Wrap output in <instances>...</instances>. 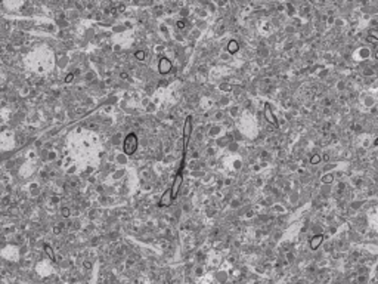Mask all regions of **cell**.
Listing matches in <instances>:
<instances>
[{"label": "cell", "mask_w": 378, "mask_h": 284, "mask_svg": "<svg viewBox=\"0 0 378 284\" xmlns=\"http://www.w3.org/2000/svg\"><path fill=\"white\" fill-rule=\"evenodd\" d=\"M137 145H139V144H137V136L134 133L127 135L126 139H124V152L128 154V156H132V154L136 152Z\"/></svg>", "instance_id": "cell-1"}, {"label": "cell", "mask_w": 378, "mask_h": 284, "mask_svg": "<svg viewBox=\"0 0 378 284\" xmlns=\"http://www.w3.org/2000/svg\"><path fill=\"white\" fill-rule=\"evenodd\" d=\"M191 130H192V118L186 117L185 126H183V157L188 150V141H189V136H191Z\"/></svg>", "instance_id": "cell-2"}, {"label": "cell", "mask_w": 378, "mask_h": 284, "mask_svg": "<svg viewBox=\"0 0 378 284\" xmlns=\"http://www.w3.org/2000/svg\"><path fill=\"white\" fill-rule=\"evenodd\" d=\"M182 179H183V176H182V172H177V175L174 176V180H173V185H171V194H173V198L174 197L177 195V192H179V188H180V185H182Z\"/></svg>", "instance_id": "cell-3"}, {"label": "cell", "mask_w": 378, "mask_h": 284, "mask_svg": "<svg viewBox=\"0 0 378 284\" xmlns=\"http://www.w3.org/2000/svg\"><path fill=\"white\" fill-rule=\"evenodd\" d=\"M158 71L161 74H167L171 71V61L167 58H161L160 59V64H158Z\"/></svg>", "instance_id": "cell-4"}, {"label": "cell", "mask_w": 378, "mask_h": 284, "mask_svg": "<svg viewBox=\"0 0 378 284\" xmlns=\"http://www.w3.org/2000/svg\"><path fill=\"white\" fill-rule=\"evenodd\" d=\"M173 194H171V189H167V191L162 194L161 197V200H160V206L161 207H167V206H170L171 203H173Z\"/></svg>", "instance_id": "cell-5"}, {"label": "cell", "mask_w": 378, "mask_h": 284, "mask_svg": "<svg viewBox=\"0 0 378 284\" xmlns=\"http://www.w3.org/2000/svg\"><path fill=\"white\" fill-rule=\"evenodd\" d=\"M264 117L266 120H268L269 123H272L273 126H278V122H276V118H275L273 113H272V110H270V105L269 104H266L264 105Z\"/></svg>", "instance_id": "cell-6"}, {"label": "cell", "mask_w": 378, "mask_h": 284, "mask_svg": "<svg viewBox=\"0 0 378 284\" xmlns=\"http://www.w3.org/2000/svg\"><path fill=\"white\" fill-rule=\"evenodd\" d=\"M322 241H323V235H322V234H317V235H315V237L310 238V241H309V246H310L312 250H316V249L322 244Z\"/></svg>", "instance_id": "cell-7"}, {"label": "cell", "mask_w": 378, "mask_h": 284, "mask_svg": "<svg viewBox=\"0 0 378 284\" xmlns=\"http://www.w3.org/2000/svg\"><path fill=\"white\" fill-rule=\"evenodd\" d=\"M238 49H239V45H238L235 40L229 41V45H228V52H229V53H236V52H238Z\"/></svg>", "instance_id": "cell-8"}, {"label": "cell", "mask_w": 378, "mask_h": 284, "mask_svg": "<svg viewBox=\"0 0 378 284\" xmlns=\"http://www.w3.org/2000/svg\"><path fill=\"white\" fill-rule=\"evenodd\" d=\"M45 252H46V255L49 256V259H50V261H52V262H56V261H55V253H53L52 247H50L49 244H45Z\"/></svg>", "instance_id": "cell-9"}, {"label": "cell", "mask_w": 378, "mask_h": 284, "mask_svg": "<svg viewBox=\"0 0 378 284\" xmlns=\"http://www.w3.org/2000/svg\"><path fill=\"white\" fill-rule=\"evenodd\" d=\"M134 56H136V59H139V61H143L145 59V52L143 50H137V52L134 53Z\"/></svg>", "instance_id": "cell-10"}, {"label": "cell", "mask_w": 378, "mask_h": 284, "mask_svg": "<svg viewBox=\"0 0 378 284\" xmlns=\"http://www.w3.org/2000/svg\"><path fill=\"white\" fill-rule=\"evenodd\" d=\"M332 180H334L332 175H325V176L322 178V182H323V184H331Z\"/></svg>", "instance_id": "cell-11"}, {"label": "cell", "mask_w": 378, "mask_h": 284, "mask_svg": "<svg viewBox=\"0 0 378 284\" xmlns=\"http://www.w3.org/2000/svg\"><path fill=\"white\" fill-rule=\"evenodd\" d=\"M369 36L378 41V30H371V31H369Z\"/></svg>", "instance_id": "cell-12"}, {"label": "cell", "mask_w": 378, "mask_h": 284, "mask_svg": "<svg viewBox=\"0 0 378 284\" xmlns=\"http://www.w3.org/2000/svg\"><path fill=\"white\" fill-rule=\"evenodd\" d=\"M319 161H321V157H319V156H313V157L310 158V163H312V164H316V163H319Z\"/></svg>", "instance_id": "cell-13"}, {"label": "cell", "mask_w": 378, "mask_h": 284, "mask_svg": "<svg viewBox=\"0 0 378 284\" xmlns=\"http://www.w3.org/2000/svg\"><path fill=\"white\" fill-rule=\"evenodd\" d=\"M73 79H74V74L71 73V74H68L67 77H65V83H70V82H73Z\"/></svg>", "instance_id": "cell-14"}, {"label": "cell", "mask_w": 378, "mask_h": 284, "mask_svg": "<svg viewBox=\"0 0 378 284\" xmlns=\"http://www.w3.org/2000/svg\"><path fill=\"white\" fill-rule=\"evenodd\" d=\"M62 215H64L65 218H68V216H70V210H68L67 207H64V209H62Z\"/></svg>", "instance_id": "cell-15"}, {"label": "cell", "mask_w": 378, "mask_h": 284, "mask_svg": "<svg viewBox=\"0 0 378 284\" xmlns=\"http://www.w3.org/2000/svg\"><path fill=\"white\" fill-rule=\"evenodd\" d=\"M177 27L179 28H185V21H179L177 22Z\"/></svg>", "instance_id": "cell-16"}, {"label": "cell", "mask_w": 378, "mask_h": 284, "mask_svg": "<svg viewBox=\"0 0 378 284\" xmlns=\"http://www.w3.org/2000/svg\"><path fill=\"white\" fill-rule=\"evenodd\" d=\"M375 58L378 59V50H377V52H375Z\"/></svg>", "instance_id": "cell-17"}]
</instances>
